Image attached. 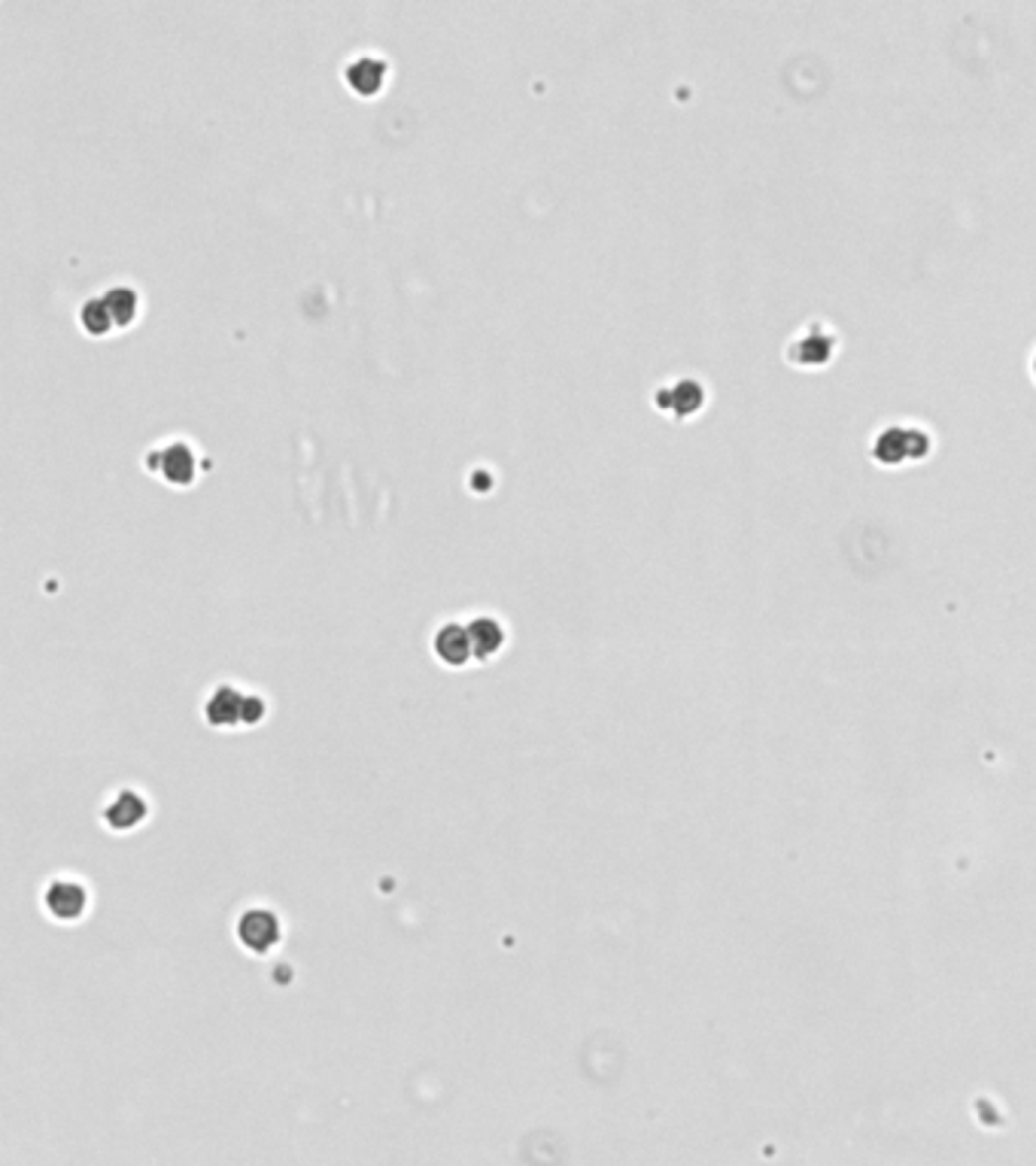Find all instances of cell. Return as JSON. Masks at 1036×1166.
<instances>
[{"mask_svg":"<svg viewBox=\"0 0 1036 1166\" xmlns=\"http://www.w3.org/2000/svg\"><path fill=\"white\" fill-rule=\"evenodd\" d=\"M265 717V702L259 696H247L244 702V723H259Z\"/></svg>","mask_w":1036,"mask_h":1166,"instance_id":"cell-14","label":"cell"},{"mask_svg":"<svg viewBox=\"0 0 1036 1166\" xmlns=\"http://www.w3.org/2000/svg\"><path fill=\"white\" fill-rule=\"evenodd\" d=\"M435 653L447 665H465L471 656H475V650H471V639H468V626L444 623L435 632Z\"/></svg>","mask_w":1036,"mask_h":1166,"instance_id":"cell-7","label":"cell"},{"mask_svg":"<svg viewBox=\"0 0 1036 1166\" xmlns=\"http://www.w3.org/2000/svg\"><path fill=\"white\" fill-rule=\"evenodd\" d=\"M924 450H927V437L921 431L887 428L875 444V459L884 465H900L906 456H921Z\"/></svg>","mask_w":1036,"mask_h":1166,"instance_id":"cell-2","label":"cell"},{"mask_svg":"<svg viewBox=\"0 0 1036 1166\" xmlns=\"http://www.w3.org/2000/svg\"><path fill=\"white\" fill-rule=\"evenodd\" d=\"M344 79H347V85H350L356 94L371 97V94L381 91L384 82H387V61H384V58H377V56H371V53H362V56H356V58L344 67Z\"/></svg>","mask_w":1036,"mask_h":1166,"instance_id":"cell-3","label":"cell"},{"mask_svg":"<svg viewBox=\"0 0 1036 1166\" xmlns=\"http://www.w3.org/2000/svg\"><path fill=\"white\" fill-rule=\"evenodd\" d=\"M1033 371H1036V362H1033Z\"/></svg>","mask_w":1036,"mask_h":1166,"instance_id":"cell-15","label":"cell"},{"mask_svg":"<svg viewBox=\"0 0 1036 1166\" xmlns=\"http://www.w3.org/2000/svg\"><path fill=\"white\" fill-rule=\"evenodd\" d=\"M79 322H82V328H85L88 334H94V337H101V334H107L110 328H116V322H113V316H110V310H107V304H104L101 295H94V298H88V301L82 304Z\"/></svg>","mask_w":1036,"mask_h":1166,"instance_id":"cell-12","label":"cell"},{"mask_svg":"<svg viewBox=\"0 0 1036 1166\" xmlns=\"http://www.w3.org/2000/svg\"><path fill=\"white\" fill-rule=\"evenodd\" d=\"M238 936H241V942H244L250 951L265 954V951H271V948L277 945V939H280V920H277L271 911H265V908H253V911H247V914L241 917V923H238Z\"/></svg>","mask_w":1036,"mask_h":1166,"instance_id":"cell-1","label":"cell"},{"mask_svg":"<svg viewBox=\"0 0 1036 1166\" xmlns=\"http://www.w3.org/2000/svg\"><path fill=\"white\" fill-rule=\"evenodd\" d=\"M793 356H796L799 362H806V365L824 362V359L830 356V340H827V337H806V340H799V347H796Z\"/></svg>","mask_w":1036,"mask_h":1166,"instance_id":"cell-13","label":"cell"},{"mask_svg":"<svg viewBox=\"0 0 1036 1166\" xmlns=\"http://www.w3.org/2000/svg\"><path fill=\"white\" fill-rule=\"evenodd\" d=\"M156 462V468H162V474L171 480V483H176V486H185V483H192V477H195V450L188 447L185 441H173V444H168L159 456H153Z\"/></svg>","mask_w":1036,"mask_h":1166,"instance_id":"cell-6","label":"cell"},{"mask_svg":"<svg viewBox=\"0 0 1036 1166\" xmlns=\"http://www.w3.org/2000/svg\"><path fill=\"white\" fill-rule=\"evenodd\" d=\"M468 639H471V650H475V659H490L493 653L502 650L505 644V629L496 617L481 614L475 620H468Z\"/></svg>","mask_w":1036,"mask_h":1166,"instance_id":"cell-8","label":"cell"},{"mask_svg":"<svg viewBox=\"0 0 1036 1166\" xmlns=\"http://www.w3.org/2000/svg\"><path fill=\"white\" fill-rule=\"evenodd\" d=\"M244 702H247V696L238 693L231 684L216 687L213 696L204 705L207 723L210 726H238V723H244Z\"/></svg>","mask_w":1036,"mask_h":1166,"instance_id":"cell-5","label":"cell"},{"mask_svg":"<svg viewBox=\"0 0 1036 1166\" xmlns=\"http://www.w3.org/2000/svg\"><path fill=\"white\" fill-rule=\"evenodd\" d=\"M699 402H702V393H699V383H693V380H681L678 386L663 393V408H669L681 416L693 413L699 408Z\"/></svg>","mask_w":1036,"mask_h":1166,"instance_id":"cell-11","label":"cell"},{"mask_svg":"<svg viewBox=\"0 0 1036 1166\" xmlns=\"http://www.w3.org/2000/svg\"><path fill=\"white\" fill-rule=\"evenodd\" d=\"M85 905H88V893L76 881H56L50 890H46V911L58 920L82 917Z\"/></svg>","mask_w":1036,"mask_h":1166,"instance_id":"cell-4","label":"cell"},{"mask_svg":"<svg viewBox=\"0 0 1036 1166\" xmlns=\"http://www.w3.org/2000/svg\"><path fill=\"white\" fill-rule=\"evenodd\" d=\"M101 298H104V304H107V310H110L116 328H125V325L134 322L137 307H140V298H137V292H134L131 286H110Z\"/></svg>","mask_w":1036,"mask_h":1166,"instance_id":"cell-10","label":"cell"},{"mask_svg":"<svg viewBox=\"0 0 1036 1166\" xmlns=\"http://www.w3.org/2000/svg\"><path fill=\"white\" fill-rule=\"evenodd\" d=\"M104 817H107V823L113 826V830H131V826H137L140 820L147 817V802L140 799L137 793H119L107 805Z\"/></svg>","mask_w":1036,"mask_h":1166,"instance_id":"cell-9","label":"cell"}]
</instances>
